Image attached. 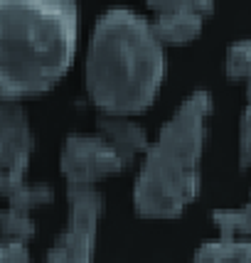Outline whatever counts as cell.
<instances>
[{
	"mask_svg": "<svg viewBox=\"0 0 251 263\" xmlns=\"http://www.w3.org/2000/svg\"><path fill=\"white\" fill-rule=\"evenodd\" d=\"M249 69H251L249 40H237V42H231L227 49V62H224L227 77L231 81H249Z\"/></svg>",
	"mask_w": 251,
	"mask_h": 263,
	"instance_id": "7c38bea8",
	"label": "cell"
},
{
	"mask_svg": "<svg viewBox=\"0 0 251 263\" xmlns=\"http://www.w3.org/2000/svg\"><path fill=\"white\" fill-rule=\"evenodd\" d=\"M37 234L34 219L30 212L25 209H15V206H5L0 212V239L3 241H15V243H30Z\"/></svg>",
	"mask_w": 251,
	"mask_h": 263,
	"instance_id": "30bf717a",
	"label": "cell"
},
{
	"mask_svg": "<svg viewBox=\"0 0 251 263\" xmlns=\"http://www.w3.org/2000/svg\"><path fill=\"white\" fill-rule=\"evenodd\" d=\"M251 160V111L249 103H244L239 118V162L241 167H249Z\"/></svg>",
	"mask_w": 251,
	"mask_h": 263,
	"instance_id": "4fadbf2b",
	"label": "cell"
},
{
	"mask_svg": "<svg viewBox=\"0 0 251 263\" xmlns=\"http://www.w3.org/2000/svg\"><path fill=\"white\" fill-rule=\"evenodd\" d=\"M148 8L155 12L150 27L158 42L163 47H177L202 34L205 17H209L217 5L212 0H150Z\"/></svg>",
	"mask_w": 251,
	"mask_h": 263,
	"instance_id": "52a82bcc",
	"label": "cell"
},
{
	"mask_svg": "<svg viewBox=\"0 0 251 263\" xmlns=\"http://www.w3.org/2000/svg\"><path fill=\"white\" fill-rule=\"evenodd\" d=\"M165 47L150 20L128 8H111L94 25L86 49V93L99 114H143L165 79Z\"/></svg>",
	"mask_w": 251,
	"mask_h": 263,
	"instance_id": "7a4b0ae2",
	"label": "cell"
},
{
	"mask_svg": "<svg viewBox=\"0 0 251 263\" xmlns=\"http://www.w3.org/2000/svg\"><path fill=\"white\" fill-rule=\"evenodd\" d=\"M67 227L47 251L45 263H94L103 195L96 187L67 184Z\"/></svg>",
	"mask_w": 251,
	"mask_h": 263,
	"instance_id": "277c9868",
	"label": "cell"
},
{
	"mask_svg": "<svg viewBox=\"0 0 251 263\" xmlns=\"http://www.w3.org/2000/svg\"><path fill=\"white\" fill-rule=\"evenodd\" d=\"M34 136L20 101L0 99V195L25 182L32 160Z\"/></svg>",
	"mask_w": 251,
	"mask_h": 263,
	"instance_id": "5b68a950",
	"label": "cell"
},
{
	"mask_svg": "<svg viewBox=\"0 0 251 263\" xmlns=\"http://www.w3.org/2000/svg\"><path fill=\"white\" fill-rule=\"evenodd\" d=\"M59 170L67 184L94 187L99 180L118 175L126 167L103 138L92 133H71L59 153Z\"/></svg>",
	"mask_w": 251,
	"mask_h": 263,
	"instance_id": "8992f818",
	"label": "cell"
},
{
	"mask_svg": "<svg viewBox=\"0 0 251 263\" xmlns=\"http://www.w3.org/2000/svg\"><path fill=\"white\" fill-rule=\"evenodd\" d=\"M0 263H32V258L25 243L0 239Z\"/></svg>",
	"mask_w": 251,
	"mask_h": 263,
	"instance_id": "5bb4252c",
	"label": "cell"
},
{
	"mask_svg": "<svg viewBox=\"0 0 251 263\" xmlns=\"http://www.w3.org/2000/svg\"><path fill=\"white\" fill-rule=\"evenodd\" d=\"M79 20L71 0H0V99L57 86L77 54Z\"/></svg>",
	"mask_w": 251,
	"mask_h": 263,
	"instance_id": "6da1fadb",
	"label": "cell"
},
{
	"mask_svg": "<svg viewBox=\"0 0 251 263\" xmlns=\"http://www.w3.org/2000/svg\"><path fill=\"white\" fill-rule=\"evenodd\" d=\"M212 221L219 231V241H249L251 214L246 204L239 209H214Z\"/></svg>",
	"mask_w": 251,
	"mask_h": 263,
	"instance_id": "8fae6325",
	"label": "cell"
},
{
	"mask_svg": "<svg viewBox=\"0 0 251 263\" xmlns=\"http://www.w3.org/2000/svg\"><path fill=\"white\" fill-rule=\"evenodd\" d=\"M212 111V93L192 91L143 153L133 184V206L140 217L175 219L197 199Z\"/></svg>",
	"mask_w": 251,
	"mask_h": 263,
	"instance_id": "3957f363",
	"label": "cell"
},
{
	"mask_svg": "<svg viewBox=\"0 0 251 263\" xmlns=\"http://www.w3.org/2000/svg\"><path fill=\"white\" fill-rule=\"evenodd\" d=\"M192 263H251L249 241H207L194 251Z\"/></svg>",
	"mask_w": 251,
	"mask_h": 263,
	"instance_id": "9c48e42d",
	"label": "cell"
},
{
	"mask_svg": "<svg viewBox=\"0 0 251 263\" xmlns=\"http://www.w3.org/2000/svg\"><path fill=\"white\" fill-rule=\"evenodd\" d=\"M96 130H99L96 136L103 138L111 145V150L118 155L123 167L133 165V160L140 153H146L150 145L146 128L138 126L136 121H131V118H123V116L99 114L96 116Z\"/></svg>",
	"mask_w": 251,
	"mask_h": 263,
	"instance_id": "ba28073f",
	"label": "cell"
}]
</instances>
